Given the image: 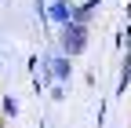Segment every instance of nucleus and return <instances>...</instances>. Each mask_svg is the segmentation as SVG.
<instances>
[{
	"label": "nucleus",
	"instance_id": "2",
	"mask_svg": "<svg viewBox=\"0 0 131 128\" xmlns=\"http://www.w3.org/2000/svg\"><path fill=\"white\" fill-rule=\"evenodd\" d=\"M69 15H73V4H55V7H51V19H55V22H66Z\"/></svg>",
	"mask_w": 131,
	"mask_h": 128
},
{
	"label": "nucleus",
	"instance_id": "4",
	"mask_svg": "<svg viewBox=\"0 0 131 128\" xmlns=\"http://www.w3.org/2000/svg\"><path fill=\"white\" fill-rule=\"evenodd\" d=\"M15 114H18V103L7 95V99H4V117H15Z\"/></svg>",
	"mask_w": 131,
	"mask_h": 128
},
{
	"label": "nucleus",
	"instance_id": "3",
	"mask_svg": "<svg viewBox=\"0 0 131 128\" xmlns=\"http://www.w3.org/2000/svg\"><path fill=\"white\" fill-rule=\"evenodd\" d=\"M127 81H131V55L124 59V73H120V92H127Z\"/></svg>",
	"mask_w": 131,
	"mask_h": 128
},
{
	"label": "nucleus",
	"instance_id": "1",
	"mask_svg": "<svg viewBox=\"0 0 131 128\" xmlns=\"http://www.w3.org/2000/svg\"><path fill=\"white\" fill-rule=\"evenodd\" d=\"M88 48V26L84 22H66L62 29V51L66 55H80Z\"/></svg>",
	"mask_w": 131,
	"mask_h": 128
},
{
	"label": "nucleus",
	"instance_id": "5",
	"mask_svg": "<svg viewBox=\"0 0 131 128\" xmlns=\"http://www.w3.org/2000/svg\"><path fill=\"white\" fill-rule=\"evenodd\" d=\"M0 128H4V121H0Z\"/></svg>",
	"mask_w": 131,
	"mask_h": 128
}]
</instances>
